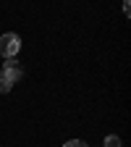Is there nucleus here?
<instances>
[{
  "instance_id": "f257e3e1",
  "label": "nucleus",
  "mask_w": 131,
  "mask_h": 147,
  "mask_svg": "<svg viewBox=\"0 0 131 147\" xmlns=\"http://www.w3.org/2000/svg\"><path fill=\"white\" fill-rule=\"evenodd\" d=\"M24 76V68L16 58H8V63L0 68V92H11V87Z\"/></svg>"
},
{
  "instance_id": "f03ea898",
  "label": "nucleus",
  "mask_w": 131,
  "mask_h": 147,
  "mask_svg": "<svg viewBox=\"0 0 131 147\" xmlns=\"http://www.w3.org/2000/svg\"><path fill=\"white\" fill-rule=\"evenodd\" d=\"M18 50H21V37L13 34V32H5L0 37V55L8 61V58H16Z\"/></svg>"
},
{
  "instance_id": "7ed1b4c3",
  "label": "nucleus",
  "mask_w": 131,
  "mask_h": 147,
  "mask_svg": "<svg viewBox=\"0 0 131 147\" xmlns=\"http://www.w3.org/2000/svg\"><path fill=\"white\" fill-rule=\"evenodd\" d=\"M102 147H121V137H116V134L105 137V144H102Z\"/></svg>"
},
{
  "instance_id": "20e7f679",
  "label": "nucleus",
  "mask_w": 131,
  "mask_h": 147,
  "mask_svg": "<svg viewBox=\"0 0 131 147\" xmlns=\"http://www.w3.org/2000/svg\"><path fill=\"white\" fill-rule=\"evenodd\" d=\"M63 147H87V142H81V139H68Z\"/></svg>"
},
{
  "instance_id": "39448f33",
  "label": "nucleus",
  "mask_w": 131,
  "mask_h": 147,
  "mask_svg": "<svg viewBox=\"0 0 131 147\" xmlns=\"http://www.w3.org/2000/svg\"><path fill=\"white\" fill-rule=\"evenodd\" d=\"M128 11H131V5H128V0H123V16L128 18Z\"/></svg>"
}]
</instances>
